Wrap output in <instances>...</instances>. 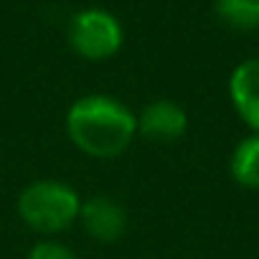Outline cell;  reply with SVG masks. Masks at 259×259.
Returning <instances> with one entry per match:
<instances>
[{
  "mask_svg": "<svg viewBox=\"0 0 259 259\" xmlns=\"http://www.w3.org/2000/svg\"><path fill=\"white\" fill-rule=\"evenodd\" d=\"M28 259H79V256L59 241H38L28 251Z\"/></svg>",
  "mask_w": 259,
  "mask_h": 259,
  "instance_id": "9c48e42d",
  "label": "cell"
},
{
  "mask_svg": "<svg viewBox=\"0 0 259 259\" xmlns=\"http://www.w3.org/2000/svg\"><path fill=\"white\" fill-rule=\"evenodd\" d=\"M69 44L79 56H84L89 61H104L119 51L122 26L112 13H107L102 8H89L71 18Z\"/></svg>",
  "mask_w": 259,
  "mask_h": 259,
  "instance_id": "3957f363",
  "label": "cell"
},
{
  "mask_svg": "<svg viewBox=\"0 0 259 259\" xmlns=\"http://www.w3.org/2000/svg\"><path fill=\"white\" fill-rule=\"evenodd\" d=\"M216 16L234 31L259 28V0H216Z\"/></svg>",
  "mask_w": 259,
  "mask_h": 259,
  "instance_id": "ba28073f",
  "label": "cell"
},
{
  "mask_svg": "<svg viewBox=\"0 0 259 259\" xmlns=\"http://www.w3.org/2000/svg\"><path fill=\"white\" fill-rule=\"evenodd\" d=\"M79 221L94 241L112 244L127 229V211L109 196H92L81 203Z\"/></svg>",
  "mask_w": 259,
  "mask_h": 259,
  "instance_id": "5b68a950",
  "label": "cell"
},
{
  "mask_svg": "<svg viewBox=\"0 0 259 259\" xmlns=\"http://www.w3.org/2000/svg\"><path fill=\"white\" fill-rule=\"evenodd\" d=\"M229 94L244 124L259 133V59H246L234 69Z\"/></svg>",
  "mask_w": 259,
  "mask_h": 259,
  "instance_id": "8992f818",
  "label": "cell"
},
{
  "mask_svg": "<svg viewBox=\"0 0 259 259\" xmlns=\"http://www.w3.org/2000/svg\"><path fill=\"white\" fill-rule=\"evenodd\" d=\"M188 127V114L181 104L170 102V99H155L150 102L140 117H138V133L150 140V143H176Z\"/></svg>",
  "mask_w": 259,
  "mask_h": 259,
  "instance_id": "277c9868",
  "label": "cell"
},
{
  "mask_svg": "<svg viewBox=\"0 0 259 259\" xmlns=\"http://www.w3.org/2000/svg\"><path fill=\"white\" fill-rule=\"evenodd\" d=\"M79 193L61 181H36L18 196L21 221L38 234L66 231L74 221H79Z\"/></svg>",
  "mask_w": 259,
  "mask_h": 259,
  "instance_id": "7a4b0ae2",
  "label": "cell"
},
{
  "mask_svg": "<svg viewBox=\"0 0 259 259\" xmlns=\"http://www.w3.org/2000/svg\"><path fill=\"white\" fill-rule=\"evenodd\" d=\"M66 133L84 155L112 160L133 145L138 135V117L114 97L87 94L69 107Z\"/></svg>",
  "mask_w": 259,
  "mask_h": 259,
  "instance_id": "6da1fadb",
  "label": "cell"
},
{
  "mask_svg": "<svg viewBox=\"0 0 259 259\" xmlns=\"http://www.w3.org/2000/svg\"><path fill=\"white\" fill-rule=\"evenodd\" d=\"M231 176L239 186L259 191V133L244 138L231 155Z\"/></svg>",
  "mask_w": 259,
  "mask_h": 259,
  "instance_id": "52a82bcc",
  "label": "cell"
}]
</instances>
